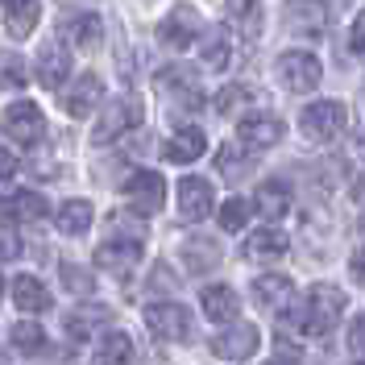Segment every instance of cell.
<instances>
[{
  "label": "cell",
  "mask_w": 365,
  "mask_h": 365,
  "mask_svg": "<svg viewBox=\"0 0 365 365\" xmlns=\"http://www.w3.org/2000/svg\"><path fill=\"white\" fill-rule=\"evenodd\" d=\"M341 312H344V295L336 287H312L303 303H299L295 312L287 316V328H295L303 336H328L336 324H341Z\"/></svg>",
  "instance_id": "cell-1"
},
{
  "label": "cell",
  "mask_w": 365,
  "mask_h": 365,
  "mask_svg": "<svg viewBox=\"0 0 365 365\" xmlns=\"http://www.w3.org/2000/svg\"><path fill=\"white\" fill-rule=\"evenodd\" d=\"M344 120H349V113H344L341 100H319V104H307L303 108L299 129H303V137L312 145H328V141H336L344 133Z\"/></svg>",
  "instance_id": "cell-2"
},
{
  "label": "cell",
  "mask_w": 365,
  "mask_h": 365,
  "mask_svg": "<svg viewBox=\"0 0 365 365\" xmlns=\"http://www.w3.org/2000/svg\"><path fill=\"white\" fill-rule=\"evenodd\" d=\"M0 129L9 141H17V145H38L46 137V116L38 104H29V100H17V104H9L4 116H0Z\"/></svg>",
  "instance_id": "cell-3"
},
{
  "label": "cell",
  "mask_w": 365,
  "mask_h": 365,
  "mask_svg": "<svg viewBox=\"0 0 365 365\" xmlns=\"http://www.w3.org/2000/svg\"><path fill=\"white\" fill-rule=\"evenodd\" d=\"M137 125H141V104H137V100H113V104L100 113V120L91 125V141H96V145H108V141L125 137L129 129H137Z\"/></svg>",
  "instance_id": "cell-4"
},
{
  "label": "cell",
  "mask_w": 365,
  "mask_h": 365,
  "mask_svg": "<svg viewBox=\"0 0 365 365\" xmlns=\"http://www.w3.org/2000/svg\"><path fill=\"white\" fill-rule=\"evenodd\" d=\"M166 200V182L158 170H137L125 179V204L133 207L137 216H154Z\"/></svg>",
  "instance_id": "cell-5"
},
{
  "label": "cell",
  "mask_w": 365,
  "mask_h": 365,
  "mask_svg": "<svg viewBox=\"0 0 365 365\" xmlns=\"http://www.w3.org/2000/svg\"><path fill=\"white\" fill-rule=\"evenodd\" d=\"M278 79L291 91H316L319 79H324V67H319L316 54H307V50H287L278 58Z\"/></svg>",
  "instance_id": "cell-6"
},
{
  "label": "cell",
  "mask_w": 365,
  "mask_h": 365,
  "mask_svg": "<svg viewBox=\"0 0 365 365\" xmlns=\"http://www.w3.org/2000/svg\"><path fill=\"white\" fill-rule=\"evenodd\" d=\"M145 328L158 341H187L191 336V312L179 303H154V307H145Z\"/></svg>",
  "instance_id": "cell-7"
},
{
  "label": "cell",
  "mask_w": 365,
  "mask_h": 365,
  "mask_svg": "<svg viewBox=\"0 0 365 365\" xmlns=\"http://www.w3.org/2000/svg\"><path fill=\"white\" fill-rule=\"evenodd\" d=\"M262 344V332L257 324H228L220 336H212V353L225 357V361H250Z\"/></svg>",
  "instance_id": "cell-8"
},
{
  "label": "cell",
  "mask_w": 365,
  "mask_h": 365,
  "mask_svg": "<svg viewBox=\"0 0 365 365\" xmlns=\"http://www.w3.org/2000/svg\"><path fill=\"white\" fill-rule=\"evenodd\" d=\"M158 38L170 46V50H187V46L200 38V13H195L191 4H175V9L158 21Z\"/></svg>",
  "instance_id": "cell-9"
},
{
  "label": "cell",
  "mask_w": 365,
  "mask_h": 365,
  "mask_svg": "<svg viewBox=\"0 0 365 365\" xmlns=\"http://www.w3.org/2000/svg\"><path fill=\"white\" fill-rule=\"evenodd\" d=\"M237 137H241V145H250V150L278 145V141H282V120H278L274 113H241Z\"/></svg>",
  "instance_id": "cell-10"
},
{
  "label": "cell",
  "mask_w": 365,
  "mask_h": 365,
  "mask_svg": "<svg viewBox=\"0 0 365 365\" xmlns=\"http://www.w3.org/2000/svg\"><path fill=\"white\" fill-rule=\"evenodd\" d=\"M216 207V191H212V182L200 179V175H187L179 182V212L187 220H204L207 212Z\"/></svg>",
  "instance_id": "cell-11"
},
{
  "label": "cell",
  "mask_w": 365,
  "mask_h": 365,
  "mask_svg": "<svg viewBox=\"0 0 365 365\" xmlns=\"http://www.w3.org/2000/svg\"><path fill=\"white\" fill-rule=\"evenodd\" d=\"M291 299H295V282H291L287 274H262V278L253 282V303H257L262 312H287Z\"/></svg>",
  "instance_id": "cell-12"
},
{
  "label": "cell",
  "mask_w": 365,
  "mask_h": 365,
  "mask_svg": "<svg viewBox=\"0 0 365 365\" xmlns=\"http://www.w3.org/2000/svg\"><path fill=\"white\" fill-rule=\"evenodd\" d=\"M67 75H71V50L54 38V42H46L42 50H38V79H42L50 91H58L67 83Z\"/></svg>",
  "instance_id": "cell-13"
},
{
  "label": "cell",
  "mask_w": 365,
  "mask_h": 365,
  "mask_svg": "<svg viewBox=\"0 0 365 365\" xmlns=\"http://www.w3.org/2000/svg\"><path fill=\"white\" fill-rule=\"evenodd\" d=\"M100 96H104V79L88 71V75H79V79L63 91V108H67L71 116H79V120H83V116H91V108L100 104Z\"/></svg>",
  "instance_id": "cell-14"
},
{
  "label": "cell",
  "mask_w": 365,
  "mask_h": 365,
  "mask_svg": "<svg viewBox=\"0 0 365 365\" xmlns=\"http://www.w3.org/2000/svg\"><path fill=\"white\" fill-rule=\"evenodd\" d=\"M262 21H266L262 0H228V25H232V34L241 42H257L262 38Z\"/></svg>",
  "instance_id": "cell-15"
},
{
  "label": "cell",
  "mask_w": 365,
  "mask_h": 365,
  "mask_svg": "<svg viewBox=\"0 0 365 365\" xmlns=\"http://www.w3.org/2000/svg\"><path fill=\"white\" fill-rule=\"evenodd\" d=\"M253 207H257L262 220H282V216L291 212V187L278 182V179H266L253 191Z\"/></svg>",
  "instance_id": "cell-16"
},
{
  "label": "cell",
  "mask_w": 365,
  "mask_h": 365,
  "mask_svg": "<svg viewBox=\"0 0 365 365\" xmlns=\"http://www.w3.org/2000/svg\"><path fill=\"white\" fill-rule=\"evenodd\" d=\"M13 303H17L21 316H38V312L50 307V291H46L42 278H34V274H17V278H13Z\"/></svg>",
  "instance_id": "cell-17"
},
{
  "label": "cell",
  "mask_w": 365,
  "mask_h": 365,
  "mask_svg": "<svg viewBox=\"0 0 365 365\" xmlns=\"http://www.w3.org/2000/svg\"><path fill=\"white\" fill-rule=\"evenodd\" d=\"M287 21L299 34H324L328 29V4L324 0H287Z\"/></svg>",
  "instance_id": "cell-18"
},
{
  "label": "cell",
  "mask_w": 365,
  "mask_h": 365,
  "mask_svg": "<svg viewBox=\"0 0 365 365\" xmlns=\"http://www.w3.org/2000/svg\"><path fill=\"white\" fill-rule=\"evenodd\" d=\"M137 257H141V241H104L96 250V266L113 274H129L137 266Z\"/></svg>",
  "instance_id": "cell-19"
},
{
  "label": "cell",
  "mask_w": 365,
  "mask_h": 365,
  "mask_svg": "<svg viewBox=\"0 0 365 365\" xmlns=\"http://www.w3.org/2000/svg\"><path fill=\"white\" fill-rule=\"evenodd\" d=\"M42 21V0H4V25L13 38H29Z\"/></svg>",
  "instance_id": "cell-20"
},
{
  "label": "cell",
  "mask_w": 365,
  "mask_h": 365,
  "mask_svg": "<svg viewBox=\"0 0 365 365\" xmlns=\"http://www.w3.org/2000/svg\"><path fill=\"white\" fill-rule=\"evenodd\" d=\"M228 63H232V42H228V29H225V25H220V29H207L204 46H200V67L212 71V75H220V71H228Z\"/></svg>",
  "instance_id": "cell-21"
},
{
  "label": "cell",
  "mask_w": 365,
  "mask_h": 365,
  "mask_svg": "<svg viewBox=\"0 0 365 365\" xmlns=\"http://www.w3.org/2000/svg\"><path fill=\"white\" fill-rule=\"evenodd\" d=\"M204 312L207 319H216V324H237V312H241V295L232 291V287H204Z\"/></svg>",
  "instance_id": "cell-22"
},
{
  "label": "cell",
  "mask_w": 365,
  "mask_h": 365,
  "mask_svg": "<svg viewBox=\"0 0 365 365\" xmlns=\"http://www.w3.org/2000/svg\"><path fill=\"white\" fill-rule=\"evenodd\" d=\"M204 150H207V141H204V133H200V129H179V133L162 145V158L175 162V166H187V162L200 158Z\"/></svg>",
  "instance_id": "cell-23"
},
{
  "label": "cell",
  "mask_w": 365,
  "mask_h": 365,
  "mask_svg": "<svg viewBox=\"0 0 365 365\" xmlns=\"http://www.w3.org/2000/svg\"><path fill=\"white\" fill-rule=\"evenodd\" d=\"M220 245L216 241H207V237H191V241H182V266L191 274H207L220 266Z\"/></svg>",
  "instance_id": "cell-24"
},
{
  "label": "cell",
  "mask_w": 365,
  "mask_h": 365,
  "mask_svg": "<svg viewBox=\"0 0 365 365\" xmlns=\"http://www.w3.org/2000/svg\"><path fill=\"white\" fill-rule=\"evenodd\" d=\"M287 232L282 228H257L253 237H245V257L253 262H274V257H282L287 253Z\"/></svg>",
  "instance_id": "cell-25"
},
{
  "label": "cell",
  "mask_w": 365,
  "mask_h": 365,
  "mask_svg": "<svg viewBox=\"0 0 365 365\" xmlns=\"http://www.w3.org/2000/svg\"><path fill=\"white\" fill-rule=\"evenodd\" d=\"M4 212L17 220V225H38V220H46V200L38 195V191H17V195H9L4 200Z\"/></svg>",
  "instance_id": "cell-26"
},
{
  "label": "cell",
  "mask_w": 365,
  "mask_h": 365,
  "mask_svg": "<svg viewBox=\"0 0 365 365\" xmlns=\"http://www.w3.org/2000/svg\"><path fill=\"white\" fill-rule=\"evenodd\" d=\"M63 34H67L71 46H79V50H91V46H100V17L96 13H75V17H67V25H63Z\"/></svg>",
  "instance_id": "cell-27"
},
{
  "label": "cell",
  "mask_w": 365,
  "mask_h": 365,
  "mask_svg": "<svg viewBox=\"0 0 365 365\" xmlns=\"http://www.w3.org/2000/svg\"><path fill=\"white\" fill-rule=\"evenodd\" d=\"M108 319H113V312H108L104 303L79 307V312H71V336H75V341H88L91 332H100V328H104Z\"/></svg>",
  "instance_id": "cell-28"
},
{
  "label": "cell",
  "mask_w": 365,
  "mask_h": 365,
  "mask_svg": "<svg viewBox=\"0 0 365 365\" xmlns=\"http://www.w3.org/2000/svg\"><path fill=\"white\" fill-rule=\"evenodd\" d=\"M88 228H91V204L88 200H67V204L58 207V232L83 237Z\"/></svg>",
  "instance_id": "cell-29"
},
{
  "label": "cell",
  "mask_w": 365,
  "mask_h": 365,
  "mask_svg": "<svg viewBox=\"0 0 365 365\" xmlns=\"http://www.w3.org/2000/svg\"><path fill=\"white\" fill-rule=\"evenodd\" d=\"M133 361V341L125 332H108L100 353H96V365H129Z\"/></svg>",
  "instance_id": "cell-30"
},
{
  "label": "cell",
  "mask_w": 365,
  "mask_h": 365,
  "mask_svg": "<svg viewBox=\"0 0 365 365\" xmlns=\"http://www.w3.org/2000/svg\"><path fill=\"white\" fill-rule=\"evenodd\" d=\"M29 83V67H25L21 54H13V50H0V88L4 91H17Z\"/></svg>",
  "instance_id": "cell-31"
},
{
  "label": "cell",
  "mask_w": 365,
  "mask_h": 365,
  "mask_svg": "<svg viewBox=\"0 0 365 365\" xmlns=\"http://www.w3.org/2000/svg\"><path fill=\"white\" fill-rule=\"evenodd\" d=\"M13 349H17V353H25V357L42 353V349H46L42 324H34V319H21V324H13Z\"/></svg>",
  "instance_id": "cell-32"
},
{
  "label": "cell",
  "mask_w": 365,
  "mask_h": 365,
  "mask_svg": "<svg viewBox=\"0 0 365 365\" xmlns=\"http://www.w3.org/2000/svg\"><path fill=\"white\" fill-rule=\"evenodd\" d=\"M216 170L228 175V179H241V175L250 170V162H245V154H241L237 145H220V150H216Z\"/></svg>",
  "instance_id": "cell-33"
},
{
  "label": "cell",
  "mask_w": 365,
  "mask_h": 365,
  "mask_svg": "<svg viewBox=\"0 0 365 365\" xmlns=\"http://www.w3.org/2000/svg\"><path fill=\"white\" fill-rule=\"evenodd\" d=\"M216 216H220V228H225V232H241L245 220H250V204H245V200H228Z\"/></svg>",
  "instance_id": "cell-34"
},
{
  "label": "cell",
  "mask_w": 365,
  "mask_h": 365,
  "mask_svg": "<svg viewBox=\"0 0 365 365\" xmlns=\"http://www.w3.org/2000/svg\"><path fill=\"white\" fill-rule=\"evenodd\" d=\"M241 104H250V88H241V83H232V88H225L216 96V108L220 113H237Z\"/></svg>",
  "instance_id": "cell-35"
},
{
  "label": "cell",
  "mask_w": 365,
  "mask_h": 365,
  "mask_svg": "<svg viewBox=\"0 0 365 365\" xmlns=\"http://www.w3.org/2000/svg\"><path fill=\"white\" fill-rule=\"evenodd\" d=\"M13 257H21V241L13 228H0V262H13Z\"/></svg>",
  "instance_id": "cell-36"
},
{
  "label": "cell",
  "mask_w": 365,
  "mask_h": 365,
  "mask_svg": "<svg viewBox=\"0 0 365 365\" xmlns=\"http://www.w3.org/2000/svg\"><path fill=\"white\" fill-rule=\"evenodd\" d=\"M349 349H353L357 357H365V316L357 319L353 328H349Z\"/></svg>",
  "instance_id": "cell-37"
},
{
  "label": "cell",
  "mask_w": 365,
  "mask_h": 365,
  "mask_svg": "<svg viewBox=\"0 0 365 365\" xmlns=\"http://www.w3.org/2000/svg\"><path fill=\"white\" fill-rule=\"evenodd\" d=\"M349 274H353V278L365 287V250H357L353 257H349Z\"/></svg>",
  "instance_id": "cell-38"
},
{
  "label": "cell",
  "mask_w": 365,
  "mask_h": 365,
  "mask_svg": "<svg viewBox=\"0 0 365 365\" xmlns=\"http://www.w3.org/2000/svg\"><path fill=\"white\" fill-rule=\"evenodd\" d=\"M13 175H17V158L0 145V179H13Z\"/></svg>",
  "instance_id": "cell-39"
},
{
  "label": "cell",
  "mask_w": 365,
  "mask_h": 365,
  "mask_svg": "<svg viewBox=\"0 0 365 365\" xmlns=\"http://www.w3.org/2000/svg\"><path fill=\"white\" fill-rule=\"evenodd\" d=\"M353 50H365V9L357 13V21H353Z\"/></svg>",
  "instance_id": "cell-40"
},
{
  "label": "cell",
  "mask_w": 365,
  "mask_h": 365,
  "mask_svg": "<svg viewBox=\"0 0 365 365\" xmlns=\"http://www.w3.org/2000/svg\"><path fill=\"white\" fill-rule=\"evenodd\" d=\"M266 365H299L295 357H274V361H266Z\"/></svg>",
  "instance_id": "cell-41"
},
{
  "label": "cell",
  "mask_w": 365,
  "mask_h": 365,
  "mask_svg": "<svg viewBox=\"0 0 365 365\" xmlns=\"http://www.w3.org/2000/svg\"><path fill=\"white\" fill-rule=\"evenodd\" d=\"M0 295H4V278H0Z\"/></svg>",
  "instance_id": "cell-42"
},
{
  "label": "cell",
  "mask_w": 365,
  "mask_h": 365,
  "mask_svg": "<svg viewBox=\"0 0 365 365\" xmlns=\"http://www.w3.org/2000/svg\"><path fill=\"white\" fill-rule=\"evenodd\" d=\"M361 232H365V216H361Z\"/></svg>",
  "instance_id": "cell-43"
},
{
  "label": "cell",
  "mask_w": 365,
  "mask_h": 365,
  "mask_svg": "<svg viewBox=\"0 0 365 365\" xmlns=\"http://www.w3.org/2000/svg\"><path fill=\"white\" fill-rule=\"evenodd\" d=\"M357 365H365V357H361V361H357Z\"/></svg>",
  "instance_id": "cell-44"
}]
</instances>
